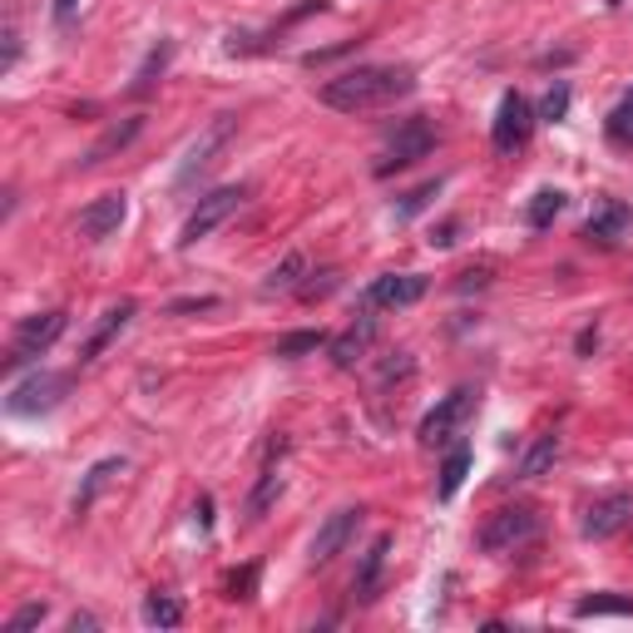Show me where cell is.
Instances as JSON below:
<instances>
[{"instance_id": "obj_27", "label": "cell", "mask_w": 633, "mask_h": 633, "mask_svg": "<svg viewBox=\"0 0 633 633\" xmlns=\"http://www.w3.org/2000/svg\"><path fill=\"white\" fill-rule=\"evenodd\" d=\"M326 346V332L322 326H312V332H288L278 336V346H272V356H282V362H298V356H312Z\"/></svg>"}, {"instance_id": "obj_14", "label": "cell", "mask_w": 633, "mask_h": 633, "mask_svg": "<svg viewBox=\"0 0 633 633\" xmlns=\"http://www.w3.org/2000/svg\"><path fill=\"white\" fill-rule=\"evenodd\" d=\"M633 520V495H604V500H594L584 510V540H614L619 530Z\"/></svg>"}, {"instance_id": "obj_5", "label": "cell", "mask_w": 633, "mask_h": 633, "mask_svg": "<svg viewBox=\"0 0 633 633\" xmlns=\"http://www.w3.org/2000/svg\"><path fill=\"white\" fill-rule=\"evenodd\" d=\"M65 326H70V312H65V308L25 316V322L15 326V336H10V356H6V366H10V372H15V366L40 362V356H45L50 346H55L60 336H65Z\"/></svg>"}, {"instance_id": "obj_8", "label": "cell", "mask_w": 633, "mask_h": 633, "mask_svg": "<svg viewBox=\"0 0 633 633\" xmlns=\"http://www.w3.org/2000/svg\"><path fill=\"white\" fill-rule=\"evenodd\" d=\"M540 114L530 110V100H525L520 90H505L500 104H495V124H490V144L495 154H520L525 144H530V129Z\"/></svg>"}, {"instance_id": "obj_25", "label": "cell", "mask_w": 633, "mask_h": 633, "mask_svg": "<svg viewBox=\"0 0 633 633\" xmlns=\"http://www.w3.org/2000/svg\"><path fill=\"white\" fill-rule=\"evenodd\" d=\"M574 619H633L629 594H589L574 604Z\"/></svg>"}, {"instance_id": "obj_34", "label": "cell", "mask_w": 633, "mask_h": 633, "mask_svg": "<svg viewBox=\"0 0 633 633\" xmlns=\"http://www.w3.org/2000/svg\"><path fill=\"white\" fill-rule=\"evenodd\" d=\"M20 60V35H15V20H6V70H15Z\"/></svg>"}, {"instance_id": "obj_21", "label": "cell", "mask_w": 633, "mask_h": 633, "mask_svg": "<svg viewBox=\"0 0 633 633\" xmlns=\"http://www.w3.org/2000/svg\"><path fill=\"white\" fill-rule=\"evenodd\" d=\"M302 278H308V258L302 252H288V258L278 262V268L262 278V298H288V292H298L302 288Z\"/></svg>"}, {"instance_id": "obj_31", "label": "cell", "mask_w": 633, "mask_h": 633, "mask_svg": "<svg viewBox=\"0 0 633 633\" xmlns=\"http://www.w3.org/2000/svg\"><path fill=\"white\" fill-rule=\"evenodd\" d=\"M609 139L629 144V149H633V100H624L614 114H609Z\"/></svg>"}, {"instance_id": "obj_1", "label": "cell", "mask_w": 633, "mask_h": 633, "mask_svg": "<svg viewBox=\"0 0 633 633\" xmlns=\"http://www.w3.org/2000/svg\"><path fill=\"white\" fill-rule=\"evenodd\" d=\"M411 90H416V70L411 65H356L322 84V104L336 114H366L406 100Z\"/></svg>"}, {"instance_id": "obj_35", "label": "cell", "mask_w": 633, "mask_h": 633, "mask_svg": "<svg viewBox=\"0 0 633 633\" xmlns=\"http://www.w3.org/2000/svg\"><path fill=\"white\" fill-rule=\"evenodd\" d=\"M208 308H218V298H184V302H174V308H168V312H208Z\"/></svg>"}, {"instance_id": "obj_19", "label": "cell", "mask_w": 633, "mask_h": 633, "mask_svg": "<svg viewBox=\"0 0 633 633\" xmlns=\"http://www.w3.org/2000/svg\"><path fill=\"white\" fill-rule=\"evenodd\" d=\"M139 129H144V114H129V120H124V124H110V129H104L100 139H94V149L80 158V164H84V168H94V164H104V158H110V154L129 149V144L139 139Z\"/></svg>"}, {"instance_id": "obj_15", "label": "cell", "mask_w": 633, "mask_h": 633, "mask_svg": "<svg viewBox=\"0 0 633 633\" xmlns=\"http://www.w3.org/2000/svg\"><path fill=\"white\" fill-rule=\"evenodd\" d=\"M372 336H376V316H372V312L362 308V316H356V322L346 326V332L336 336L332 346H326V352H332V362L342 366V372H352V366L362 362L366 352H372Z\"/></svg>"}, {"instance_id": "obj_36", "label": "cell", "mask_w": 633, "mask_h": 633, "mask_svg": "<svg viewBox=\"0 0 633 633\" xmlns=\"http://www.w3.org/2000/svg\"><path fill=\"white\" fill-rule=\"evenodd\" d=\"M456 228H460L456 218H450V224H440L436 234H430V248H450V242H456Z\"/></svg>"}, {"instance_id": "obj_9", "label": "cell", "mask_w": 633, "mask_h": 633, "mask_svg": "<svg viewBox=\"0 0 633 633\" xmlns=\"http://www.w3.org/2000/svg\"><path fill=\"white\" fill-rule=\"evenodd\" d=\"M470 406H475V392L470 386H456L450 396H440L436 406L421 416V426H416V440L426 450H436V446H450L456 440V430H460V421L470 416Z\"/></svg>"}, {"instance_id": "obj_7", "label": "cell", "mask_w": 633, "mask_h": 633, "mask_svg": "<svg viewBox=\"0 0 633 633\" xmlns=\"http://www.w3.org/2000/svg\"><path fill=\"white\" fill-rule=\"evenodd\" d=\"M234 134H238V114H218V120L208 124V129L198 134L194 144H188V154H184V164H178L174 184H178V188H194L198 174H208V168L218 164V154L234 144Z\"/></svg>"}, {"instance_id": "obj_33", "label": "cell", "mask_w": 633, "mask_h": 633, "mask_svg": "<svg viewBox=\"0 0 633 633\" xmlns=\"http://www.w3.org/2000/svg\"><path fill=\"white\" fill-rule=\"evenodd\" d=\"M252 589H258V564H248L242 574L228 579V599H252Z\"/></svg>"}, {"instance_id": "obj_17", "label": "cell", "mask_w": 633, "mask_h": 633, "mask_svg": "<svg viewBox=\"0 0 633 633\" xmlns=\"http://www.w3.org/2000/svg\"><path fill=\"white\" fill-rule=\"evenodd\" d=\"M386 554H392V535H376V540L366 544L362 564H356L352 594L362 599V604H372V599H376V589H382V574H386Z\"/></svg>"}, {"instance_id": "obj_18", "label": "cell", "mask_w": 633, "mask_h": 633, "mask_svg": "<svg viewBox=\"0 0 633 633\" xmlns=\"http://www.w3.org/2000/svg\"><path fill=\"white\" fill-rule=\"evenodd\" d=\"M278 495H282V446L272 450L268 460H262V470H258V480H252V495H248V520H262V515L278 505Z\"/></svg>"}, {"instance_id": "obj_4", "label": "cell", "mask_w": 633, "mask_h": 633, "mask_svg": "<svg viewBox=\"0 0 633 633\" xmlns=\"http://www.w3.org/2000/svg\"><path fill=\"white\" fill-rule=\"evenodd\" d=\"M242 204H248V188H242V184H224V188H214V194H204L194 204V214L184 218V228H178V248H194V242H204L214 228H224Z\"/></svg>"}, {"instance_id": "obj_26", "label": "cell", "mask_w": 633, "mask_h": 633, "mask_svg": "<svg viewBox=\"0 0 633 633\" xmlns=\"http://www.w3.org/2000/svg\"><path fill=\"white\" fill-rule=\"evenodd\" d=\"M168 60H174V40H158V45L144 55V65L134 70V84H129V94H144V90H154V80L168 70Z\"/></svg>"}, {"instance_id": "obj_2", "label": "cell", "mask_w": 633, "mask_h": 633, "mask_svg": "<svg viewBox=\"0 0 633 633\" xmlns=\"http://www.w3.org/2000/svg\"><path fill=\"white\" fill-rule=\"evenodd\" d=\"M540 535V510L535 505H500V510L485 515V525L475 530V544L485 554H515Z\"/></svg>"}, {"instance_id": "obj_11", "label": "cell", "mask_w": 633, "mask_h": 633, "mask_svg": "<svg viewBox=\"0 0 633 633\" xmlns=\"http://www.w3.org/2000/svg\"><path fill=\"white\" fill-rule=\"evenodd\" d=\"M362 505H342V510H332L322 520V530L312 535V564H332L336 554L352 544V535H356V525H362Z\"/></svg>"}, {"instance_id": "obj_38", "label": "cell", "mask_w": 633, "mask_h": 633, "mask_svg": "<svg viewBox=\"0 0 633 633\" xmlns=\"http://www.w3.org/2000/svg\"><path fill=\"white\" fill-rule=\"evenodd\" d=\"M94 629H100V619H94V614H75V619H70V633H94Z\"/></svg>"}, {"instance_id": "obj_37", "label": "cell", "mask_w": 633, "mask_h": 633, "mask_svg": "<svg viewBox=\"0 0 633 633\" xmlns=\"http://www.w3.org/2000/svg\"><path fill=\"white\" fill-rule=\"evenodd\" d=\"M75 10H80V0H55V20H60V25H70Z\"/></svg>"}, {"instance_id": "obj_12", "label": "cell", "mask_w": 633, "mask_h": 633, "mask_svg": "<svg viewBox=\"0 0 633 633\" xmlns=\"http://www.w3.org/2000/svg\"><path fill=\"white\" fill-rule=\"evenodd\" d=\"M124 218H129V198H124V194H100L80 214V238H90V242L114 238L124 228Z\"/></svg>"}, {"instance_id": "obj_16", "label": "cell", "mask_w": 633, "mask_h": 633, "mask_svg": "<svg viewBox=\"0 0 633 633\" xmlns=\"http://www.w3.org/2000/svg\"><path fill=\"white\" fill-rule=\"evenodd\" d=\"M134 312H139V302H134V298L114 302V308H110V312L100 316V326H94V332H90V342L80 346V362H84V366H90V362H100V352H104V346L114 342V336L124 332V326L134 322Z\"/></svg>"}, {"instance_id": "obj_20", "label": "cell", "mask_w": 633, "mask_h": 633, "mask_svg": "<svg viewBox=\"0 0 633 633\" xmlns=\"http://www.w3.org/2000/svg\"><path fill=\"white\" fill-rule=\"evenodd\" d=\"M559 450H564V440H559V430H544V436H535V446L520 456V466H515V480H540L544 470L559 460Z\"/></svg>"}, {"instance_id": "obj_3", "label": "cell", "mask_w": 633, "mask_h": 633, "mask_svg": "<svg viewBox=\"0 0 633 633\" xmlns=\"http://www.w3.org/2000/svg\"><path fill=\"white\" fill-rule=\"evenodd\" d=\"M436 144H440V134H436V124H430L426 114H411V120H401L396 134L386 139L382 158H376V178H392V174H401V168L421 164V158L436 149Z\"/></svg>"}, {"instance_id": "obj_32", "label": "cell", "mask_w": 633, "mask_h": 633, "mask_svg": "<svg viewBox=\"0 0 633 633\" xmlns=\"http://www.w3.org/2000/svg\"><path fill=\"white\" fill-rule=\"evenodd\" d=\"M45 614H50V609H45V604H25V609H15V614H10V619H6V633H25V629L45 624Z\"/></svg>"}, {"instance_id": "obj_10", "label": "cell", "mask_w": 633, "mask_h": 633, "mask_svg": "<svg viewBox=\"0 0 633 633\" xmlns=\"http://www.w3.org/2000/svg\"><path fill=\"white\" fill-rule=\"evenodd\" d=\"M426 292H430V278H421V272H382V278H372L362 288V308L366 312L411 308V302H421Z\"/></svg>"}, {"instance_id": "obj_24", "label": "cell", "mask_w": 633, "mask_h": 633, "mask_svg": "<svg viewBox=\"0 0 633 633\" xmlns=\"http://www.w3.org/2000/svg\"><path fill=\"white\" fill-rule=\"evenodd\" d=\"M564 204H569L564 188H540V194H535L530 204H525V224H530L535 234H544V228H550L554 218L564 214Z\"/></svg>"}, {"instance_id": "obj_29", "label": "cell", "mask_w": 633, "mask_h": 633, "mask_svg": "<svg viewBox=\"0 0 633 633\" xmlns=\"http://www.w3.org/2000/svg\"><path fill=\"white\" fill-rule=\"evenodd\" d=\"M436 194H440V178H430V184L411 188V194H406V198H401V204H396V218H416L421 208H426V204H430V198H436Z\"/></svg>"}, {"instance_id": "obj_28", "label": "cell", "mask_w": 633, "mask_h": 633, "mask_svg": "<svg viewBox=\"0 0 633 633\" xmlns=\"http://www.w3.org/2000/svg\"><path fill=\"white\" fill-rule=\"evenodd\" d=\"M144 624L178 629V624H184V604H178L174 594H149V599H144Z\"/></svg>"}, {"instance_id": "obj_13", "label": "cell", "mask_w": 633, "mask_h": 633, "mask_svg": "<svg viewBox=\"0 0 633 633\" xmlns=\"http://www.w3.org/2000/svg\"><path fill=\"white\" fill-rule=\"evenodd\" d=\"M629 224H633V208L624 204V198H599L594 214H589V224H584V242L619 248V238L629 234Z\"/></svg>"}, {"instance_id": "obj_6", "label": "cell", "mask_w": 633, "mask_h": 633, "mask_svg": "<svg viewBox=\"0 0 633 633\" xmlns=\"http://www.w3.org/2000/svg\"><path fill=\"white\" fill-rule=\"evenodd\" d=\"M70 386H75V376L70 372H35V376H25V382H15L10 386V396H6V411L10 416H45V411H55L60 401L70 396Z\"/></svg>"}, {"instance_id": "obj_22", "label": "cell", "mask_w": 633, "mask_h": 633, "mask_svg": "<svg viewBox=\"0 0 633 633\" xmlns=\"http://www.w3.org/2000/svg\"><path fill=\"white\" fill-rule=\"evenodd\" d=\"M114 475H124V460L110 456V460H94L90 470H84V485L75 490V515H90V505L100 500V490L114 480Z\"/></svg>"}, {"instance_id": "obj_30", "label": "cell", "mask_w": 633, "mask_h": 633, "mask_svg": "<svg viewBox=\"0 0 633 633\" xmlns=\"http://www.w3.org/2000/svg\"><path fill=\"white\" fill-rule=\"evenodd\" d=\"M569 114V84L559 80V84H550V94H544V104H540V120L544 124H559Z\"/></svg>"}, {"instance_id": "obj_23", "label": "cell", "mask_w": 633, "mask_h": 633, "mask_svg": "<svg viewBox=\"0 0 633 633\" xmlns=\"http://www.w3.org/2000/svg\"><path fill=\"white\" fill-rule=\"evenodd\" d=\"M470 446L460 440V446H450V456H446V466H440V480H436V495L440 500H456L460 495V485H466V475H470Z\"/></svg>"}]
</instances>
